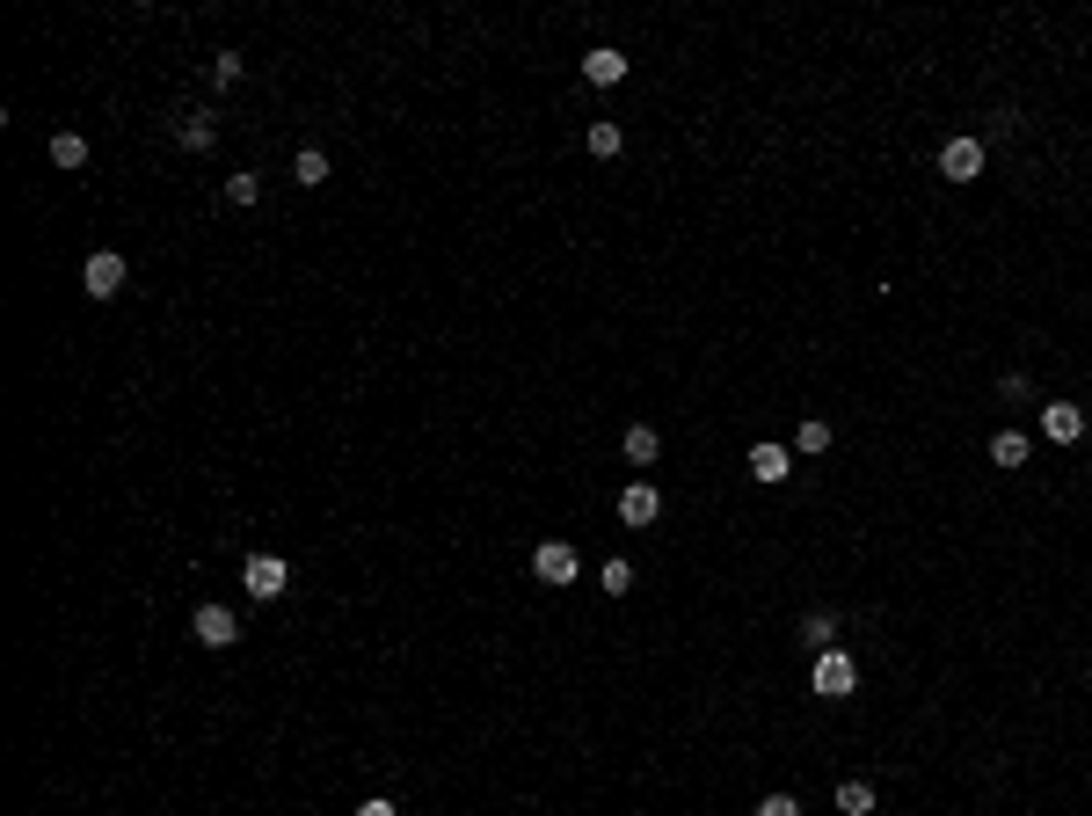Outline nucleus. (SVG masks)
<instances>
[{
	"label": "nucleus",
	"mask_w": 1092,
	"mask_h": 816,
	"mask_svg": "<svg viewBox=\"0 0 1092 816\" xmlns=\"http://www.w3.org/2000/svg\"><path fill=\"white\" fill-rule=\"evenodd\" d=\"M939 175H947V183H976V175H984V140H976V132L947 140L939 146Z\"/></svg>",
	"instance_id": "1"
},
{
	"label": "nucleus",
	"mask_w": 1092,
	"mask_h": 816,
	"mask_svg": "<svg viewBox=\"0 0 1092 816\" xmlns=\"http://www.w3.org/2000/svg\"><path fill=\"white\" fill-rule=\"evenodd\" d=\"M81 285H87V299H117L124 292V256L117 248H95V256L81 262Z\"/></svg>",
	"instance_id": "2"
},
{
	"label": "nucleus",
	"mask_w": 1092,
	"mask_h": 816,
	"mask_svg": "<svg viewBox=\"0 0 1092 816\" xmlns=\"http://www.w3.org/2000/svg\"><path fill=\"white\" fill-rule=\"evenodd\" d=\"M852 685H860V663H852L845 649H823V657H815V693H823V700H845Z\"/></svg>",
	"instance_id": "3"
},
{
	"label": "nucleus",
	"mask_w": 1092,
	"mask_h": 816,
	"mask_svg": "<svg viewBox=\"0 0 1092 816\" xmlns=\"http://www.w3.org/2000/svg\"><path fill=\"white\" fill-rule=\"evenodd\" d=\"M241 583H248V598H284V583H292V569H284V555H248Z\"/></svg>",
	"instance_id": "4"
},
{
	"label": "nucleus",
	"mask_w": 1092,
	"mask_h": 816,
	"mask_svg": "<svg viewBox=\"0 0 1092 816\" xmlns=\"http://www.w3.org/2000/svg\"><path fill=\"white\" fill-rule=\"evenodd\" d=\"M575 569H583V561H575L569 539H547V547L532 555V576H539V583H575Z\"/></svg>",
	"instance_id": "5"
},
{
	"label": "nucleus",
	"mask_w": 1092,
	"mask_h": 816,
	"mask_svg": "<svg viewBox=\"0 0 1092 816\" xmlns=\"http://www.w3.org/2000/svg\"><path fill=\"white\" fill-rule=\"evenodd\" d=\"M197 642H205V649H233V642H241V620H233V612H226V606H197Z\"/></svg>",
	"instance_id": "6"
},
{
	"label": "nucleus",
	"mask_w": 1092,
	"mask_h": 816,
	"mask_svg": "<svg viewBox=\"0 0 1092 816\" xmlns=\"http://www.w3.org/2000/svg\"><path fill=\"white\" fill-rule=\"evenodd\" d=\"M1041 437L1078 445V437H1085V409H1078V401H1049V409H1041Z\"/></svg>",
	"instance_id": "7"
},
{
	"label": "nucleus",
	"mask_w": 1092,
	"mask_h": 816,
	"mask_svg": "<svg viewBox=\"0 0 1092 816\" xmlns=\"http://www.w3.org/2000/svg\"><path fill=\"white\" fill-rule=\"evenodd\" d=\"M663 518V496L648 482H626L620 488V525H656Z\"/></svg>",
	"instance_id": "8"
},
{
	"label": "nucleus",
	"mask_w": 1092,
	"mask_h": 816,
	"mask_svg": "<svg viewBox=\"0 0 1092 816\" xmlns=\"http://www.w3.org/2000/svg\"><path fill=\"white\" fill-rule=\"evenodd\" d=\"M743 467H750V482L772 488V482H787V474H794V452H787V445H750Z\"/></svg>",
	"instance_id": "9"
},
{
	"label": "nucleus",
	"mask_w": 1092,
	"mask_h": 816,
	"mask_svg": "<svg viewBox=\"0 0 1092 816\" xmlns=\"http://www.w3.org/2000/svg\"><path fill=\"white\" fill-rule=\"evenodd\" d=\"M583 81H590V87H620V81H626V52H612V44L583 52Z\"/></svg>",
	"instance_id": "10"
},
{
	"label": "nucleus",
	"mask_w": 1092,
	"mask_h": 816,
	"mask_svg": "<svg viewBox=\"0 0 1092 816\" xmlns=\"http://www.w3.org/2000/svg\"><path fill=\"white\" fill-rule=\"evenodd\" d=\"M211 140H219L211 110H183V146H190V154H211Z\"/></svg>",
	"instance_id": "11"
},
{
	"label": "nucleus",
	"mask_w": 1092,
	"mask_h": 816,
	"mask_svg": "<svg viewBox=\"0 0 1092 816\" xmlns=\"http://www.w3.org/2000/svg\"><path fill=\"white\" fill-rule=\"evenodd\" d=\"M1027 452H1034V445H1027L1020 431H998V437H990V467H1027Z\"/></svg>",
	"instance_id": "12"
},
{
	"label": "nucleus",
	"mask_w": 1092,
	"mask_h": 816,
	"mask_svg": "<svg viewBox=\"0 0 1092 816\" xmlns=\"http://www.w3.org/2000/svg\"><path fill=\"white\" fill-rule=\"evenodd\" d=\"M656 452H663V437L648 431V423H634V431H626V459H634V467H656Z\"/></svg>",
	"instance_id": "13"
},
{
	"label": "nucleus",
	"mask_w": 1092,
	"mask_h": 816,
	"mask_svg": "<svg viewBox=\"0 0 1092 816\" xmlns=\"http://www.w3.org/2000/svg\"><path fill=\"white\" fill-rule=\"evenodd\" d=\"M292 183H306V190H321V183H329V154H321V146H306V154L292 161Z\"/></svg>",
	"instance_id": "14"
},
{
	"label": "nucleus",
	"mask_w": 1092,
	"mask_h": 816,
	"mask_svg": "<svg viewBox=\"0 0 1092 816\" xmlns=\"http://www.w3.org/2000/svg\"><path fill=\"white\" fill-rule=\"evenodd\" d=\"M52 168H87V140L81 132H59L52 140Z\"/></svg>",
	"instance_id": "15"
},
{
	"label": "nucleus",
	"mask_w": 1092,
	"mask_h": 816,
	"mask_svg": "<svg viewBox=\"0 0 1092 816\" xmlns=\"http://www.w3.org/2000/svg\"><path fill=\"white\" fill-rule=\"evenodd\" d=\"M620 146H626V132H620L612 117H597V124H590V154H597V161H612Z\"/></svg>",
	"instance_id": "16"
},
{
	"label": "nucleus",
	"mask_w": 1092,
	"mask_h": 816,
	"mask_svg": "<svg viewBox=\"0 0 1092 816\" xmlns=\"http://www.w3.org/2000/svg\"><path fill=\"white\" fill-rule=\"evenodd\" d=\"M838 809H845V816H874V787L867 781H845V787H838Z\"/></svg>",
	"instance_id": "17"
},
{
	"label": "nucleus",
	"mask_w": 1092,
	"mask_h": 816,
	"mask_svg": "<svg viewBox=\"0 0 1092 816\" xmlns=\"http://www.w3.org/2000/svg\"><path fill=\"white\" fill-rule=\"evenodd\" d=\"M794 452H809V459H815V452H831V423H801V431H794Z\"/></svg>",
	"instance_id": "18"
},
{
	"label": "nucleus",
	"mask_w": 1092,
	"mask_h": 816,
	"mask_svg": "<svg viewBox=\"0 0 1092 816\" xmlns=\"http://www.w3.org/2000/svg\"><path fill=\"white\" fill-rule=\"evenodd\" d=\"M831 634H838V620H831V612H809V620H801V642L831 649Z\"/></svg>",
	"instance_id": "19"
},
{
	"label": "nucleus",
	"mask_w": 1092,
	"mask_h": 816,
	"mask_svg": "<svg viewBox=\"0 0 1092 816\" xmlns=\"http://www.w3.org/2000/svg\"><path fill=\"white\" fill-rule=\"evenodd\" d=\"M256 197H262L256 175H226V205H256Z\"/></svg>",
	"instance_id": "20"
},
{
	"label": "nucleus",
	"mask_w": 1092,
	"mask_h": 816,
	"mask_svg": "<svg viewBox=\"0 0 1092 816\" xmlns=\"http://www.w3.org/2000/svg\"><path fill=\"white\" fill-rule=\"evenodd\" d=\"M233 81H241V52H219L211 59V87H233Z\"/></svg>",
	"instance_id": "21"
},
{
	"label": "nucleus",
	"mask_w": 1092,
	"mask_h": 816,
	"mask_svg": "<svg viewBox=\"0 0 1092 816\" xmlns=\"http://www.w3.org/2000/svg\"><path fill=\"white\" fill-rule=\"evenodd\" d=\"M605 591H612V598L634 591V569H626V561H605Z\"/></svg>",
	"instance_id": "22"
},
{
	"label": "nucleus",
	"mask_w": 1092,
	"mask_h": 816,
	"mask_svg": "<svg viewBox=\"0 0 1092 816\" xmlns=\"http://www.w3.org/2000/svg\"><path fill=\"white\" fill-rule=\"evenodd\" d=\"M758 816H801V802H794V795H765Z\"/></svg>",
	"instance_id": "23"
},
{
	"label": "nucleus",
	"mask_w": 1092,
	"mask_h": 816,
	"mask_svg": "<svg viewBox=\"0 0 1092 816\" xmlns=\"http://www.w3.org/2000/svg\"><path fill=\"white\" fill-rule=\"evenodd\" d=\"M357 816H401V809H394L386 795H372V802H357Z\"/></svg>",
	"instance_id": "24"
}]
</instances>
